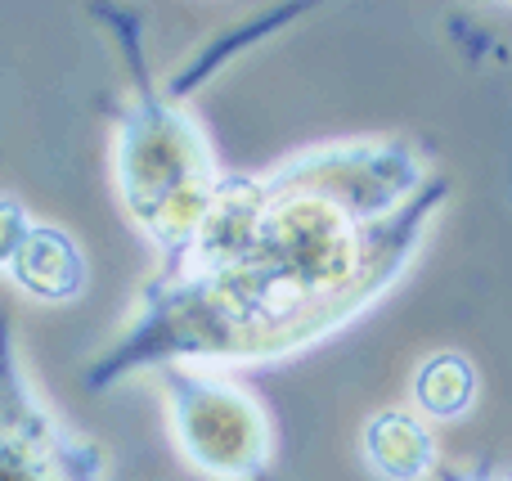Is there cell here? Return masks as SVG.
<instances>
[{
  "label": "cell",
  "instance_id": "obj_6",
  "mask_svg": "<svg viewBox=\"0 0 512 481\" xmlns=\"http://www.w3.org/2000/svg\"><path fill=\"white\" fill-rule=\"evenodd\" d=\"M414 396H418V410L432 414V419H454L472 405L477 396V374L463 356H432L423 369H418V383H414Z\"/></svg>",
  "mask_w": 512,
  "mask_h": 481
},
{
  "label": "cell",
  "instance_id": "obj_2",
  "mask_svg": "<svg viewBox=\"0 0 512 481\" xmlns=\"http://www.w3.org/2000/svg\"><path fill=\"white\" fill-rule=\"evenodd\" d=\"M171 437L194 468L216 481H248L270 464V419L243 387L203 369H167Z\"/></svg>",
  "mask_w": 512,
  "mask_h": 481
},
{
  "label": "cell",
  "instance_id": "obj_1",
  "mask_svg": "<svg viewBox=\"0 0 512 481\" xmlns=\"http://www.w3.org/2000/svg\"><path fill=\"white\" fill-rule=\"evenodd\" d=\"M117 176H122V198L135 225L171 248H185L194 239L221 185L203 131L180 108L153 104V99L135 108L131 122L122 126Z\"/></svg>",
  "mask_w": 512,
  "mask_h": 481
},
{
  "label": "cell",
  "instance_id": "obj_4",
  "mask_svg": "<svg viewBox=\"0 0 512 481\" xmlns=\"http://www.w3.org/2000/svg\"><path fill=\"white\" fill-rule=\"evenodd\" d=\"M9 275L27 288L32 297H45V302H59V297L81 293V257L68 243V234L59 230H36L23 234L14 261H9Z\"/></svg>",
  "mask_w": 512,
  "mask_h": 481
},
{
  "label": "cell",
  "instance_id": "obj_5",
  "mask_svg": "<svg viewBox=\"0 0 512 481\" xmlns=\"http://www.w3.org/2000/svg\"><path fill=\"white\" fill-rule=\"evenodd\" d=\"M0 481H68L45 428L0 419Z\"/></svg>",
  "mask_w": 512,
  "mask_h": 481
},
{
  "label": "cell",
  "instance_id": "obj_3",
  "mask_svg": "<svg viewBox=\"0 0 512 481\" xmlns=\"http://www.w3.org/2000/svg\"><path fill=\"white\" fill-rule=\"evenodd\" d=\"M364 455L387 481H423L436 468V441L418 414L391 410L364 428Z\"/></svg>",
  "mask_w": 512,
  "mask_h": 481
},
{
  "label": "cell",
  "instance_id": "obj_7",
  "mask_svg": "<svg viewBox=\"0 0 512 481\" xmlns=\"http://www.w3.org/2000/svg\"><path fill=\"white\" fill-rule=\"evenodd\" d=\"M23 234H27L23 207H14V203H5V198H0V270H9L18 243H23Z\"/></svg>",
  "mask_w": 512,
  "mask_h": 481
}]
</instances>
